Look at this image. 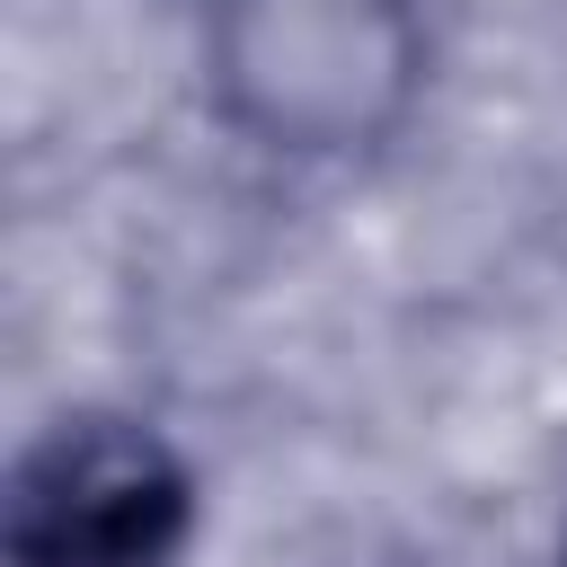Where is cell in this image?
Segmentation results:
<instances>
[{"label":"cell","instance_id":"cell-1","mask_svg":"<svg viewBox=\"0 0 567 567\" xmlns=\"http://www.w3.org/2000/svg\"><path fill=\"white\" fill-rule=\"evenodd\" d=\"M434 80L425 0H204V97L275 159L390 151Z\"/></svg>","mask_w":567,"mask_h":567},{"label":"cell","instance_id":"cell-3","mask_svg":"<svg viewBox=\"0 0 567 567\" xmlns=\"http://www.w3.org/2000/svg\"><path fill=\"white\" fill-rule=\"evenodd\" d=\"M390 567H416V558H390Z\"/></svg>","mask_w":567,"mask_h":567},{"label":"cell","instance_id":"cell-2","mask_svg":"<svg viewBox=\"0 0 567 567\" xmlns=\"http://www.w3.org/2000/svg\"><path fill=\"white\" fill-rule=\"evenodd\" d=\"M195 514V470L159 425L80 408L9 470V567H177Z\"/></svg>","mask_w":567,"mask_h":567}]
</instances>
